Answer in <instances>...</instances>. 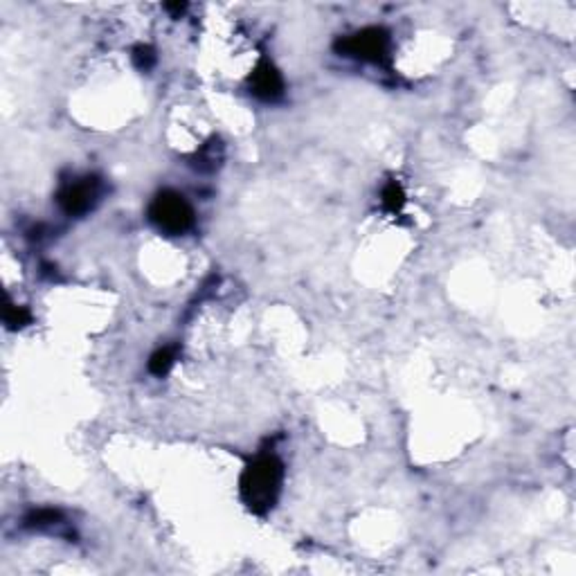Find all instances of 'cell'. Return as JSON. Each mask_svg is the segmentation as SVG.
I'll use <instances>...</instances> for the list:
<instances>
[{
    "label": "cell",
    "instance_id": "7c38bea8",
    "mask_svg": "<svg viewBox=\"0 0 576 576\" xmlns=\"http://www.w3.org/2000/svg\"><path fill=\"white\" fill-rule=\"evenodd\" d=\"M167 9H171V12H176V14H181V12H185V5H167Z\"/></svg>",
    "mask_w": 576,
    "mask_h": 576
},
{
    "label": "cell",
    "instance_id": "ba28073f",
    "mask_svg": "<svg viewBox=\"0 0 576 576\" xmlns=\"http://www.w3.org/2000/svg\"><path fill=\"white\" fill-rule=\"evenodd\" d=\"M63 520L61 511L57 509H39V511H32L27 518H25V527H32V529H48V527H54L59 525Z\"/></svg>",
    "mask_w": 576,
    "mask_h": 576
},
{
    "label": "cell",
    "instance_id": "8fae6325",
    "mask_svg": "<svg viewBox=\"0 0 576 576\" xmlns=\"http://www.w3.org/2000/svg\"><path fill=\"white\" fill-rule=\"evenodd\" d=\"M133 63H136L138 70L147 72L153 68V63H156V52H153V48H149V46H138L136 50H133Z\"/></svg>",
    "mask_w": 576,
    "mask_h": 576
},
{
    "label": "cell",
    "instance_id": "277c9868",
    "mask_svg": "<svg viewBox=\"0 0 576 576\" xmlns=\"http://www.w3.org/2000/svg\"><path fill=\"white\" fill-rule=\"evenodd\" d=\"M99 194H102V185H99V181L95 178V176H86V178H77V181L65 183L59 190L57 201L65 214L81 216L95 207V203L99 201Z\"/></svg>",
    "mask_w": 576,
    "mask_h": 576
},
{
    "label": "cell",
    "instance_id": "5b68a950",
    "mask_svg": "<svg viewBox=\"0 0 576 576\" xmlns=\"http://www.w3.org/2000/svg\"><path fill=\"white\" fill-rule=\"evenodd\" d=\"M250 86H252V93L259 99H263V102H275V99H280L284 95L282 74L268 61H261L257 65V70L250 77Z\"/></svg>",
    "mask_w": 576,
    "mask_h": 576
},
{
    "label": "cell",
    "instance_id": "8992f818",
    "mask_svg": "<svg viewBox=\"0 0 576 576\" xmlns=\"http://www.w3.org/2000/svg\"><path fill=\"white\" fill-rule=\"evenodd\" d=\"M381 201H383V207L387 209V212H392V214H398V212H401L403 205H405V192H403L401 183H396V181H390V183H387V185L383 187Z\"/></svg>",
    "mask_w": 576,
    "mask_h": 576
},
{
    "label": "cell",
    "instance_id": "7a4b0ae2",
    "mask_svg": "<svg viewBox=\"0 0 576 576\" xmlns=\"http://www.w3.org/2000/svg\"><path fill=\"white\" fill-rule=\"evenodd\" d=\"M149 221L164 235L178 237L194 225V209L183 194L164 190L151 201Z\"/></svg>",
    "mask_w": 576,
    "mask_h": 576
},
{
    "label": "cell",
    "instance_id": "6da1fadb",
    "mask_svg": "<svg viewBox=\"0 0 576 576\" xmlns=\"http://www.w3.org/2000/svg\"><path fill=\"white\" fill-rule=\"evenodd\" d=\"M284 482V464L275 455H259L241 475V497L250 511L266 513L275 506Z\"/></svg>",
    "mask_w": 576,
    "mask_h": 576
},
{
    "label": "cell",
    "instance_id": "52a82bcc",
    "mask_svg": "<svg viewBox=\"0 0 576 576\" xmlns=\"http://www.w3.org/2000/svg\"><path fill=\"white\" fill-rule=\"evenodd\" d=\"M176 351H178L176 347H162V349H158L151 356V360H149V372L153 376L169 374V369L174 367V362H176Z\"/></svg>",
    "mask_w": 576,
    "mask_h": 576
},
{
    "label": "cell",
    "instance_id": "30bf717a",
    "mask_svg": "<svg viewBox=\"0 0 576 576\" xmlns=\"http://www.w3.org/2000/svg\"><path fill=\"white\" fill-rule=\"evenodd\" d=\"M30 311L25 306H14V304H7V311H5V322L9 329H20V327H25L30 325Z\"/></svg>",
    "mask_w": 576,
    "mask_h": 576
},
{
    "label": "cell",
    "instance_id": "9c48e42d",
    "mask_svg": "<svg viewBox=\"0 0 576 576\" xmlns=\"http://www.w3.org/2000/svg\"><path fill=\"white\" fill-rule=\"evenodd\" d=\"M221 158H223V149H221L218 142H209L205 149H201V153L196 156V167L201 171H212L221 164Z\"/></svg>",
    "mask_w": 576,
    "mask_h": 576
},
{
    "label": "cell",
    "instance_id": "3957f363",
    "mask_svg": "<svg viewBox=\"0 0 576 576\" xmlns=\"http://www.w3.org/2000/svg\"><path fill=\"white\" fill-rule=\"evenodd\" d=\"M336 48L347 57L381 63L387 57V50H390V34L381 27H367L338 41Z\"/></svg>",
    "mask_w": 576,
    "mask_h": 576
}]
</instances>
